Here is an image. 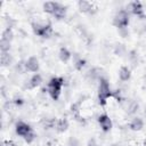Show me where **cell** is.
Segmentation results:
<instances>
[{"instance_id":"obj_1","label":"cell","mask_w":146,"mask_h":146,"mask_svg":"<svg viewBox=\"0 0 146 146\" xmlns=\"http://www.w3.org/2000/svg\"><path fill=\"white\" fill-rule=\"evenodd\" d=\"M63 84H64V79L62 76H54L49 80V82H48V94L54 100H57L59 98Z\"/></svg>"},{"instance_id":"obj_2","label":"cell","mask_w":146,"mask_h":146,"mask_svg":"<svg viewBox=\"0 0 146 146\" xmlns=\"http://www.w3.org/2000/svg\"><path fill=\"white\" fill-rule=\"evenodd\" d=\"M113 96V92L110 88V84H108V81L104 78H100L99 79V86H98V100H99V104L102 106L106 105L107 103V99L110 97Z\"/></svg>"},{"instance_id":"obj_3","label":"cell","mask_w":146,"mask_h":146,"mask_svg":"<svg viewBox=\"0 0 146 146\" xmlns=\"http://www.w3.org/2000/svg\"><path fill=\"white\" fill-rule=\"evenodd\" d=\"M32 29L35 35L41 36V38H49L50 34L52 33L51 24L50 23H40V22H34L32 23Z\"/></svg>"},{"instance_id":"obj_4","label":"cell","mask_w":146,"mask_h":146,"mask_svg":"<svg viewBox=\"0 0 146 146\" xmlns=\"http://www.w3.org/2000/svg\"><path fill=\"white\" fill-rule=\"evenodd\" d=\"M113 24L119 27V29H125L129 25V14L127 10H119L114 18H113Z\"/></svg>"},{"instance_id":"obj_5","label":"cell","mask_w":146,"mask_h":146,"mask_svg":"<svg viewBox=\"0 0 146 146\" xmlns=\"http://www.w3.org/2000/svg\"><path fill=\"white\" fill-rule=\"evenodd\" d=\"M97 121H98V124H99L100 129H102L104 132L110 131V130L112 129V127H113V122H112L111 117H110L107 114H102V115H99L98 119H97Z\"/></svg>"},{"instance_id":"obj_6","label":"cell","mask_w":146,"mask_h":146,"mask_svg":"<svg viewBox=\"0 0 146 146\" xmlns=\"http://www.w3.org/2000/svg\"><path fill=\"white\" fill-rule=\"evenodd\" d=\"M15 131H16V133H17L18 136L25 138V137H26L27 135H30L33 130H32V128L30 127V124H27V123H25V122H23V121H19V122L16 123Z\"/></svg>"},{"instance_id":"obj_7","label":"cell","mask_w":146,"mask_h":146,"mask_svg":"<svg viewBox=\"0 0 146 146\" xmlns=\"http://www.w3.org/2000/svg\"><path fill=\"white\" fill-rule=\"evenodd\" d=\"M24 66H25V70H26V71L32 72V73L35 74V73L39 71V68H40L39 59H38L36 57H34V56H31V57H29V58L26 59Z\"/></svg>"},{"instance_id":"obj_8","label":"cell","mask_w":146,"mask_h":146,"mask_svg":"<svg viewBox=\"0 0 146 146\" xmlns=\"http://www.w3.org/2000/svg\"><path fill=\"white\" fill-rule=\"evenodd\" d=\"M128 8H129V10L133 15H136L138 17H143L144 16V9H143V6H141V3L139 1H132V2H130L129 6H128Z\"/></svg>"},{"instance_id":"obj_9","label":"cell","mask_w":146,"mask_h":146,"mask_svg":"<svg viewBox=\"0 0 146 146\" xmlns=\"http://www.w3.org/2000/svg\"><path fill=\"white\" fill-rule=\"evenodd\" d=\"M78 7H79L80 11H82V13H88V14L92 13V9H95L92 2H90V1H84V0L79 1V2H78Z\"/></svg>"},{"instance_id":"obj_10","label":"cell","mask_w":146,"mask_h":146,"mask_svg":"<svg viewBox=\"0 0 146 146\" xmlns=\"http://www.w3.org/2000/svg\"><path fill=\"white\" fill-rule=\"evenodd\" d=\"M130 78H131V71H130V68L128 66H121L120 70H119V79L122 82H125Z\"/></svg>"},{"instance_id":"obj_11","label":"cell","mask_w":146,"mask_h":146,"mask_svg":"<svg viewBox=\"0 0 146 146\" xmlns=\"http://www.w3.org/2000/svg\"><path fill=\"white\" fill-rule=\"evenodd\" d=\"M129 128L132 131H140L144 128V121L140 117H133L129 123Z\"/></svg>"},{"instance_id":"obj_12","label":"cell","mask_w":146,"mask_h":146,"mask_svg":"<svg viewBox=\"0 0 146 146\" xmlns=\"http://www.w3.org/2000/svg\"><path fill=\"white\" fill-rule=\"evenodd\" d=\"M42 82V78L39 73H35L32 75V78L30 79L29 81V88L30 89H34V88H38Z\"/></svg>"},{"instance_id":"obj_13","label":"cell","mask_w":146,"mask_h":146,"mask_svg":"<svg viewBox=\"0 0 146 146\" xmlns=\"http://www.w3.org/2000/svg\"><path fill=\"white\" fill-rule=\"evenodd\" d=\"M68 125H70L68 120L64 117V119H59V120L56 121V125H55V128H56V130H57L58 132H64V131L67 130Z\"/></svg>"},{"instance_id":"obj_14","label":"cell","mask_w":146,"mask_h":146,"mask_svg":"<svg viewBox=\"0 0 146 146\" xmlns=\"http://www.w3.org/2000/svg\"><path fill=\"white\" fill-rule=\"evenodd\" d=\"M58 5H59V3H58V2H55V1H47V2L43 3V10H44L46 13L52 15V14L55 13V10L57 9Z\"/></svg>"},{"instance_id":"obj_15","label":"cell","mask_w":146,"mask_h":146,"mask_svg":"<svg viewBox=\"0 0 146 146\" xmlns=\"http://www.w3.org/2000/svg\"><path fill=\"white\" fill-rule=\"evenodd\" d=\"M58 56H59V59H60L62 62H64V63H67V62L71 59V57H72V54L70 52V50H68L67 48H65V47H62V48L59 49Z\"/></svg>"},{"instance_id":"obj_16","label":"cell","mask_w":146,"mask_h":146,"mask_svg":"<svg viewBox=\"0 0 146 146\" xmlns=\"http://www.w3.org/2000/svg\"><path fill=\"white\" fill-rule=\"evenodd\" d=\"M52 16H54L55 18H57V19H63V18H65V16H66V7L59 3L58 7H57V9L55 10V13L52 14Z\"/></svg>"},{"instance_id":"obj_17","label":"cell","mask_w":146,"mask_h":146,"mask_svg":"<svg viewBox=\"0 0 146 146\" xmlns=\"http://www.w3.org/2000/svg\"><path fill=\"white\" fill-rule=\"evenodd\" d=\"M138 108H139L138 103H136V102H133V100H130L129 103H127L125 111H127L128 114H133V113H136V112L138 111Z\"/></svg>"},{"instance_id":"obj_18","label":"cell","mask_w":146,"mask_h":146,"mask_svg":"<svg viewBox=\"0 0 146 146\" xmlns=\"http://www.w3.org/2000/svg\"><path fill=\"white\" fill-rule=\"evenodd\" d=\"M13 38H14V34H13V31H11L10 27H7V29L2 32V34H1V40H2V41L11 42Z\"/></svg>"},{"instance_id":"obj_19","label":"cell","mask_w":146,"mask_h":146,"mask_svg":"<svg viewBox=\"0 0 146 146\" xmlns=\"http://www.w3.org/2000/svg\"><path fill=\"white\" fill-rule=\"evenodd\" d=\"M0 60H1L2 66H8V65H10L13 58H11V56H10L9 52H1V55H0Z\"/></svg>"},{"instance_id":"obj_20","label":"cell","mask_w":146,"mask_h":146,"mask_svg":"<svg viewBox=\"0 0 146 146\" xmlns=\"http://www.w3.org/2000/svg\"><path fill=\"white\" fill-rule=\"evenodd\" d=\"M84 65H86V60H84L83 58H79V59L75 62V68L79 70V71H81Z\"/></svg>"},{"instance_id":"obj_21","label":"cell","mask_w":146,"mask_h":146,"mask_svg":"<svg viewBox=\"0 0 146 146\" xmlns=\"http://www.w3.org/2000/svg\"><path fill=\"white\" fill-rule=\"evenodd\" d=\"M35 137H36V136H35L34 131H32V132H31L30 135H27V136H26V137H25L24 139H25V141H26L27 144H31V143H32V141H33V140L35 139Z\"/></svg>"},{"instance_id":"obj_22","label":"cell","mask_w":146,"mask_h":146,"mask_svg":"<svg viewBox=\"0 0 146 146\" xmlns=\"http://www.w3.org/2000/svg\"><path fill=\"white\" fill-rule=\"evenodd\" d=\"M70 146H79V143L76 139H71L70 140Z\"/></svg>"},{"instance_id":"obj_23","label":"cell","mask_w":146,"mask_h":146,"mask_svg":"<svg viewBox=\"0 0 146 146\" xmlns=\"http://www.w3.org/2000/svg\"><path fill=\"white\" fill-rule=\"evenodd\" d=\"M14 103H15V104H17V105H18V104H22V103H23V102H22V99H21V98H16V99H15V100H14Z\"/></svg>"},{"instance_id":"obj_24","label":"cell","mask_w":146,"mask_h":146,"mask_svg":"<svg viewBox=\"0 0 146 146\" xmlns=\"http://www.w3.org/2000/svg\"><path fill=\"white\" fill-rule=\"evenodd\" d=\"M88 146H96V145H95V140H94V139H90L89 143H88Z\"/></svg>"}]
</instances>
